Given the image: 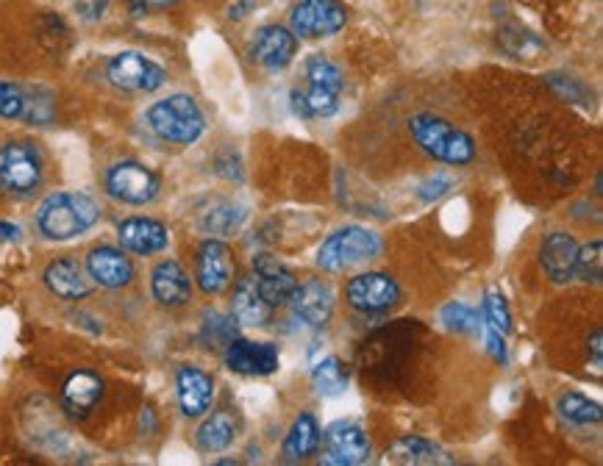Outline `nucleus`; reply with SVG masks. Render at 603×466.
I'll return each instance as SVG.
<instances>
[{"mask_svg": "<svg viewBox=\"0 0 603 466\" xmlns=\"http://www.w3.org/2000/svg\"><path fill=\"white\" fill-rule=\"evenodd\" d=\"M101 220V206L84 192H56L37 211V228L51 242H70Z\"/></svg>", "mask_w": 603, "mask_h": 466, "instance_id": "obj_1", "label": "nucleus"}, {"mask_svg": "<svg viewBox=\"0 0 603 466\" xmlns=\"http://www.w3.org/2000/svg\"><path fill=\"white\" fill-rule=\"evenodd\" d=\"M409 134L415 136V142L420 145L423 153H428L431 159L445 161V164H470L476 159V145L473 139L453 128L448 120L434 117V114H417L409 120Z\"/></svg>", "mask_w": 603, "mask_h": 466, "instance_id": "obj_2", "label": "nucleus"}, {"mask_svg": "<svg viewBox=\"0 0 603 466\" xmlns=\"http://www.w3.org/2000/svg\"><path fill=\"white\" fill-rule=\"evenodd\" d=\"M148 125L164 142L192 145L203 134V111L189 95H170L148 109Z\"/></svg>", "mask_w": 603, "mask_h": 466, "instance_id": "obj_3", "label": "nucleus"}, {"mask_svg": "<svg viewBox=\"0 0 603 466\" xmlns=\"http://www.w3.org/2000/svg\"><path fill=\"white\" fill-rule=\"evenodd\" d=\"M381 253V239L378 233L359 228V225H348L331 233L326 242L317 250V267L326 272H345L351 267H359L370 258Z\"/></svg>", "mask_w": 603, "mask_h": 466, "instance_id": "obj_4", "label": "nucleus"}, {"mask_svg": "<svg viewBox=\"0 0 603 466\" xmlns=\"http://www.w3.org/2000/svg\"><path fill=\"white\" fill-rule=\"evenodd\" d=\"M159 189H162V184H159L156 172H151L139 161H120L106 172V192L114 200L128 203V206L151 203L159 197Z\"/></svg>", "mask_w": 603, "mask_h": 466, "instance_id": "obj_5", "label": "nucleus"}, {"mask_svg": "<svg viewBox=\"0 0 603 466\" xmlns=\"http://www.w3.org/2000/svg\"><path fill=\"white\" fill-rule=\"evenodd\" d=\"M42 181V161L28 142H9L0 148V186L14 195H31Z\"/></svg>", "mask_w": 603, "mask_h": 466, "instance_id": "obj_6", "label": "nucleus"}, {"mask_svg": "<svg viewBox=\"0 0 603 466\" xmlns=\"http://www.w3.org/2000/svg\"><path fill=\"white\" fill-rule=\"evenodd\" d=\"M289 25L295 37H334L345 25V6L337 0H301L289 14Z\"/></svg>", "mask_w": 603, "mask_h": 466, "instance_id": "obj_7", "label": "nucleus"}, {"mask_svg": "<svg viewBox=\"0 0 603 466\" xmlns=\"http://www.w3.org/2000/svg\"><path fill=\"white\" fill-rule=\"evenodd\" d=\"M345 297L351 308L362 314H381V311H390L401 300V286L387 272H365V275L351 278Z\"/></svg>", "mask_w": 603, "mask_h": 466, "instance_id": "obj_8", "label": "nucleus"}, {"mask_svg": "<svg viewBox=\"0 0 603 466\" xmlns=\"http://www.w3.org/2000/svg\"><path fill=\"white\" fill-rule=\"evenodd\" d=\"M106 78L117 89H126V92H156L167 81V75L159 64L145 59L142 53H134V50L117 53L106 67Z\"/></svg>", "mask_w": 603, "mask_h": 466, "instance_id": "obj_9", "label": "nucleus"}, {"mask_svg": "<svg viewBox=\"0 0 603 466\" xmlns=\"http://www.w3.org/2000/svg\"><path fill=\"white\" fill-rule=\"evenodd\" d=\"M320 444L326 447L328 464L356 466L370 461V442H367V433L359 428L356 422H334V425L323 433Z\"/></svg>", "mask_w": 603, "mask_h": 466, "instance_id": "obj_10", "label": "nucleus"}, {"mask_svg": "<svg viewBox=\"0 0 603 466\" xmlns=\"http://www.w3.org/2000/svg\"><path fill=\"white\" fill-rule=\"evenodd\" d=\"M298 50V37L281 25H264L256 31L251 45V59L264 70H284Z\"/></svg>", "mask_w": 603, "mask_h": 466, "instance_id": "obj_11", "label": "nucleus"}, {"mask_svg": "<svg viewBox=\"0 0 603 466\" xmlns=\"http://www.w3.org/2000/svg\"><path fill=\"white\" fill-rule=\"evenodd\" d=\"M278 347L270 342L231 339L226 350V367L239 375H273L278 369Z\"/></svg>", "mask_w": 603, "mask_h": 466, "instance_id": "obj_12", "label": "nucleus"}, {"mask_svg": "<svg viewBox=\"0 0 603 466\" xmlns=\"http://www.w3.org/2000/svg\"><path fill=\"white\" fill-rule=\"evenodd\" d=\"M231 272H234V261H231V250L217 239L203 242L198 250V264H195V275H198V286L206 295H220L226 292L231 283Z\"/></svg>", "mask_w": 603, "mask_h": 466, "instance_id": "obj_13", "label": "nucleus"}, {"mask_svg": "<svg viewBox=\"0 0 603 466\" xmlns=\"http://www.w3.org/2000/svg\"><path fill=\"white\" fill-rule=\"evenodd\" d=\"M253 270H256V275H253L256 286H259V292L267 300V306L276 308L289 303L298 281H295V275H292L287 264H281L270 253H259V256H253Z\"/></svg>", "mask_w": 603, "mask_h": 466, "instance_id": "obj_14", "label": "nucleus"}, {"mask_svg": "<svg viewBox=\"0 0 603 466\" xmlns=\"http://www.w3.org/2000/svg\"><path fill=\"white\" fill-rule=\"evenodd\" d=\"M289 306H292L295 319H301L303 325L323 328L331 319V311H334V292L323 281H306L295 286V292L289 297Z\"/></svg>", "mask_w": 603, "mask_h": 466, "instance_id": "obj_15", "label": "nucleus"}, {"mask_svg": "<svg viewBox=\"0 0 603 466\" xmlns=\"http://www.w3.org/2000/svg\"><path fill=\"white\" fill-rule=\"evenodd\" d=\"M87 272L92 283H98L103 289H123L134 281V264L131 258L123 256L114 247H95L87 256Z\"/></svg>", "mask_w": 603, "mask_h": 466, "instance_id": "obj_16", "label": "nucleus"}, {"mask_svg": "<svg viewBox=\"0 0 603 466\" xmlns=\"http://www.w3.org/2000/svg\"><path fill=\"white\" fill-rule=\"evenodd\" d=\"M576 256V239L565 231L548 233L540 247L542 270H545V275H548L553 283H567L576 278Z\"/></svg>", "mask_w": 603, "mask_h": 466, "instance_id": "obj_17", "label": "nucleus"}, {"mask_svg": "<svg viewBox=\"0 0 603 466\" xmlns=\"http://www.w3.org/2000/svg\"><path fill=\"white\" fill-rule=\"evenodd\" d=\"M176 389H178V405H181V414L189 419L203 417L214 400V381L212 375H206L198 367H181L176 375Z\"/></svg>", "mask_w": 603, "mask_h": 466, "instance_id": "obj_18", "label": "nucleus"}, {"mask_svg": "<svg viewBox=\"0 0 603 466\" xmlns=\"http://www.w3.org/2000/svg\"><path fill=\"white\" fill-rule=\"evenodd\" d=\"M117 239H120V245L126 247L128 253L153 256V253H162L167 247L170 233H167L162 222L148 220V217H131V220L120 222Z\"/></svg>", "mask_w": 603, "mask_h": 466, "instance_id": "obj_19", "label": "nucleus"}, {"mask_svg": "<svg viewBox=\"0 0 603 466\" xmlns=\"http://www.w3.org/2000/svg\"><path fill=\"white\" fill-rule=\"evenodd\" d=\"M103 397V381L89 372V369H78L73 372L62 386V405L64 411L73 419H84L98 405Z\"/></svg>", "mask_w": 603, "mask_h": 466, "instance_id": "obj_20", "label": "nucleus"}, {"mask_svg": "<svg viewBox=\"0 0 603 466\" xmlns=\"http://www.w3.org/2000/svg\"><path fill=\"white\" fill-rule=\"evenodd\" d=\"M45 283L62 300H84L92 295V278L73 258H59L45 270Z\"/></svg>", "mask_w": 603, "mask_h": 466, "instance_id": "obj_21", "label": "nucleus"}, {"mask_svg": "<svg viewBox=\"0 0 603 466\" xmlns=\"http://www.w3.org/2000/svg\"><path fill=\"white\" fill-rule=\"evenodd\" d=\"M151 292L159 306L178 308L192 297V283H189L187 272L176 261H162L156 270L151 272Z\"/></svg>", "mask_w": 603, "mask_h": 466, "instance_id": "obj_22", "label": "nucleus"}, {"mask_svg": "<svg viewBox=\"0 0 603 466\" xmlns=\"http://www.w3.org/2000/svg\"><path fill=\"white\" fill-rule=\"evenodd\" d=\"M231 317L242 325H267L273 317V308L267 306V300L256 286V278H242L234 289L231 300Z\"/></svg>", "mask_w": 603, "mask_h": 466, "instance_id": "obj_23", "label": "nucleus"}, {"mask_svg": "<svg viewBox=\"0 0 603 466\" xmlns=\"http://www.w3.org/2000/svg\"><path fill=\"white\" fill-rule=\"evenodd\" d=\"M320 425L312 414H301L292 422L287 439H284V461L287 464H298V461H309L312 455L320 450Z\"/></svg>", "mask_w": 603, "mask_h": 466, "instance_id": "obj_24", "label": "nucleus"}, {"mask_svg": "<svg viewBox=\"0 0 603 466\" xmlns=\"http://www.w3.org/2000/svg\"><path fill=\"white\" fill-rule=\"evenodd\" d=\"M387 458L395 461V464H415V466H434V464H453V458L440 444L428 442V439H420V436H406V439H398L387 450Z\"/></svg>", "mask_w": 603, "mask_h": 466, "instance_id": "obj_25", "label": "nucleus"}, {"mask_svg": "<svg viewBox=\"0 0 603 466\" xmlns=\"http://www.w3.org/2000/svg\"><path fill=\"white\" fill-rule=\"evenodd\" d=\"M340 95L342 92H334V89H326V86H315L309 84L303 92H292V109L298 117H331L334 111L340 109Z\"/></svg>", "mask_w": 603, "mask_h": 466, "instance_id": "obj_26", "label": "nucleus"}, {"mask_svg": "<svg viewBox=\"0 0 603 466\" xmlns=\"http://www.w3.org/2000/svg\"><path fill=\"white\" fill-rule=\"evenodd\" d=\"M237 439V422L228 411H217L198 430V447L203 453H223Z\"/></svg>", "mask_w": 603, "mask_h": 466, "instance_id": "obj_27", "label": "nucleus"}, {"mask_svg": "<svg viewBox=\"0 0 603 466\" xmlns=\"http://www.w3.org/2000/svg\"><path fill=\"white\" fill-rule=\"evenodd\" d=\"M556 411H559V417L565 419V422H570V425H595V422H601L603 417L601 405L576 392L562 394V397L556 400Z\"/></svg>", "mask_w": 603, "mask_h": 466, "instance_id": "obj_28", "label": "nucleus"}, {"mask_svg": "<svg viewBox=\"0 0 603 466\" xmlns=\"http://www.w3.org/2000/svg\"><path fill=\"white\" fill-rule=\"evenodd\" d=\"M312 386L320 397H340L348 389V369L342 367L340 358H323L312 369Z\"/></svg>", "mask_w": 603, "mask_h": 466, "instance_id": "obj_29", "label": "nucleus"}, {"mask_svg": "<svg viewBox=\"0 0 603 466\" xmlns=\"http://www.w3.org/2000/svg\"><path fill=\"white\" fill-rule=\"evenodd\" d=\"M245 220V209H239V206H231V203H220V206H214V209L206 211V217H203V228L209 233H220V236H228V233H234Z\"/></svg>", "mask_w": 603, "mask_h": 466, "instance_id": "obj_30", "label": "nucleus"}, {"mask_svg": "<svg viewBox=\"0 0 603 466\" xmlns=\"http://www.w3.org/2000/svg\"><path fill=\"white\" fill-rule=\"evenodd\" d=\"M26 103H23V120L31 125H48L53 120V95L42 86H34L23 92Z\"/></svg>", "mask_w": 603, "mask_h": 466, "instance_id": "obj_31", "label": "nucleus"}, {"mask_svg": "<svg viewBox=\"0 0 603 466\" xmlns=\"http://www.w3.org/2000/svg\"><path fill=\"white\" fill-rule=\"evenodd\" d=\"M603 275V242L595 239L590 245L578 247L576 256V278L587 283H601Z\"/></svg>", "mask_w": 603, "mask_h": 466, "instance_id": "obj_32", "label": "nucleus"}, {"mask_svg": "<svg viewBox=\"0 0 603 466\" xmlns=\"http://www.w3.org/2000/svg\"><path fill=\"white\" fill-rule=\"evenodd\" d=\"M442 322L448 331L456 333H478L481 331V317L473 306L467 303H448L442 308Z\"/></svg>", "mask_w": 603, "mask_h": 466, "instance_id": "obj_33", "label": "nucleus"}, {"mask_svg": "<svg viewBox=\"0 0 603 466\" xmlns=\"http://www.w3.org/2000/svg\"><path fill=\"white\" fill-rule=\"evenodd\" d=\"M306 78H309V84L326 86V89H334V92H342V84H345L340 67L331 59H326V56H312L306 62Z\"/></svg>", "mask_w": 603, "mask_h": 466, "instance_id": "obj_34", "label": "nucleus"}, {"mask_svg": "<svg viewBox=\"0 0 603 466\" xmlns=\"http://www.w3.org/2000/svg\"><path fill=\"white\" fill-rule=\"evenodd\" d=\"M23 103H26V95H23L20 86L0 81V117L3 120H20L23 117Z\"/></svg>", "mask_w": 603, "mask_h": 466, "instance_id": "obj_35", "label": "nucleus"}, {"mask_svg": "<svg viewBox=\"0 0 603 466\" xmlns=\"http://www.w3.org/2000/svg\"><path fill=\"white\" fill-rule=\"evenodd\" d=\"M203 336H206V339L212 336V342H217V339L231 342V339H234V317L226 319V317H220V314H206V322H203Z\"/></svg>", "mask_w": 603, "mask_h": 466, "instance_id": "obj_36", "label": "nucleus"}, {"mask_svg": "<svg viewBox=\"0 0 603 466\" xmlns=\"http://www.w3.org/2000/svg\"><path fill=\"white\" fill-rule=\"evenodd\" d=\"M448 189H451V178H445V175H434V178H428L426 184L417 189V195L423 197L426 203H434V200H440Z\"/></svg>", "mask_w": 603, "mask_h": 466, "instance_id": "obj_37", "label": "nucleus"}, {"mask_svg": "<svg viewBox=\"0 0 603 466\" xmlns=\"http://www.w3.org/2000/svg\"><path fill=\"white\" fill-rule=\"evenodd\" d=\"M20 239V228L14 222H0V242H17Z\"/></svg>", "mask_w": 603, "mask_h": 466, "instance_id": "obj_38", "label": "nucleus"}, {"mask_svg": "<svg viewBox=\"0 0 603 466\" xmlns=\"http://www.w3.org/2000/svg\"><path fill=\"white\" fill-rule=\"evenodd\" d=\"M592 361L595 367H601V331L592 333Z\"/></svg>", "mask_w": 603, "mask_h": 466, "instance_id": "obj_39", "label": "nucleus"}, {"mask_svg": "<svg viewBox=\"0 0 603 466\" xmlns=\"http://www.w3.org/2000/svg\"><path fill=\"white\" fill-rule=\"evenodd\" d=\"M128 6H131V12L142 14L148 9V0H128Z\"/></svg>", "mask_w": 603, "mask_h": 466, "instance_id": "obj_40", "label": "nucleus"}, {"mask_svg": "<svg viewBox=\"0 0 603 466\" xmlns=\"http://www.w3.org/2000/svg\"><path fill=\"white\" fill-rule=\"evenodd\" d=\"M173 3H176V0H148V6H159V9H162V6H173Z\"/></svg>", "mask_w": 603, "mask_h": 466, "instance_id": "obj_41", "label": "nucleus"}]
</instances>
